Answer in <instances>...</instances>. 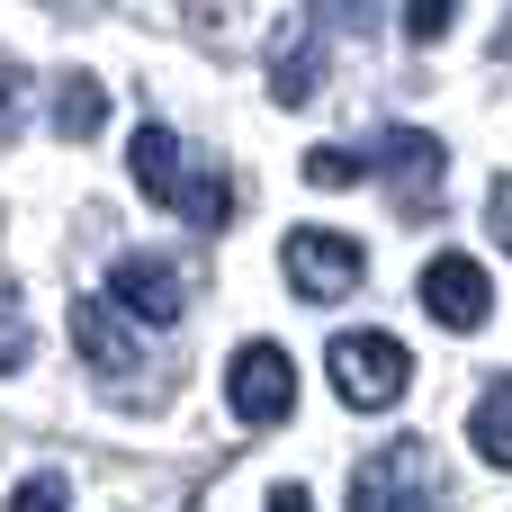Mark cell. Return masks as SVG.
Returning a JSON list of instances; mask_svg holds the SVG:
<instances>
[{"instance_id":"6da1fadb","label":"cell","mask_w":512,"mask_h":512,"mask_svg":"<svg viewBox=\"0 0 512 512\" xmlns=\"http://www.w3.org/2000/svg\"><path fill=\"white\" fill-rule=\"evenodd\" d=\"M324 369H333V396H342L351 414H387V405L414 387V360H405L396 333H333Z\"/></svg>"},{"instance_id":"7a4b0ae2","label":"cell","mask_w":512,"mask_h":512,"mask_svg":"<svg viewBox=\"0 0 512 512\" xmlns=\"http://www.w3.org/2000/svg\"><path fill=\"white\" fill-rule=\"evenodd\" d=\"M225 405H234V423H252V432L288 423V414H297V360H288L279 342H243V351L225 360Z\"/></svg>"},{"instance_id":"3957f363","label":"cell","mask_w":512,"mask_h":512,"mask_svg":"<svg viewBox=\"0 0 512 512\" xmlns=\"http://www.w3.org/2000/svg\"><path fill=\"white\" fill-rule=\"evenodd\" d=\"M279 261H288V288H297V297H315V306H342V297L369 279L360 243H351V234H333V225H297V234L279 243Z\"/></svg>"},{"instance_id":"277c9868","label":"cell","mask_w":512,"mask_h":512,"mask_svg":"<svg viewBox=\"0 0 512 512\" xmlns=\"http://www.w3.org/2000/svg\"><path fill=\"white\" fill-rule=\"evenodd\" d=\"M423 459H432L423 441H387V450H369L360 477H351V512H441V486H432Z\"/></svg>"},{"instance_id":"5b68a950","label":"cell","mask_w":512,"mask_h":512,"mask_svg":"<svg viewBox=\"0 0 512 512\" xmlns=\"http://www.w3.org/2000/svg\"><path fill=\"white\" fill-rule=\"evenodd\" d=\"M423 315H441L450 333H477V324L495 315V279H486L468 252H432V270H423Z\"/></svg>"},{"instance_id":"8992f818","label":"cell","mask_w":512,"mask_h":512,"mask_svg":"<svg viewBox=\"0 0 512 512\" xmlns=\"http://www.w3.org/2000/svg\"><path fill=\"white\" fill-rule=\"evenodd\" d=\"M108 297H117L135 324H180V315H189L180 270H171V261H153V252H126V261L108 270Z\"/></svg>"},{"instance_id":"52a82bcc","label":"cell","mask_w":512,"mask_h":512,"mask_svg":"<svg viewBox=\"0 0 512 512\" xmlns=\"http://www.w3.org/2000/svg\"><path fill=\"white\" fill-rule=\"evenodd\" d=\"M72 342H81V360H90L99 378H135V369H144V342H135V324H126L117 297H81V306H72Z\"/></svg>"},{"instance_id":"ba28073f","label":"cell","mask_w":512,"mask_h":512,"mask_svg":"<svg viewBox=\"0 0 512 512\" xmlns=\"http://www.w3.org/2000/svg\"><path fill=\"white\" fill-rule=\"evenodd\" d=\"M378 162H387V180H396V207L414 216V207H432L441 198V135H423V126H387L378 135Z\"/></svg>"},{"instance_id":"9c48e42d","label":"cell","mask_w":512,"mask_h":512,"mask_svg":"<svg viewBox=\"0 0 512 512\" xmlns=\"http://www.w3.org/2000/svg\"><path fill=\"white\" fill-rule=\"evenodd\" d=\"M126 171H135V189H144L153 207H180V180H189V162H180V135H171V126H135V144H126Z\"/></svg>"},{"instance_id":"30bf717a","label":"cell","mask_w":512,"mask_h":512,"mask_svg":"<svg viewBox=\"0 0 512 512\" xmlns=\"http://www.w3.org/2000/svg\"><path fill=\"white\" fill-rule=\"evenodd\" d=\"M468 441L486 468H512V378H486V396L468 405Z\"/></svg>"},{"instance_id":"8fae6325","label":"cell","mask_w":512,"mask_h":512,"mask_svg":"<svg viewBox=\"0 0 512 512\" xmlns=\"http://www.w3.org/2000/svg\"><path fill=\"white\" fill-rule=\"evenodd\" d=\"M315 81H324V36H315V27H297V36H288V54H279V72H270V99H279V108H306V99H315Z\"/></svg>"},{"instance_id":"7c38bea8","label":"cell","mask_w":512,"mask_h":512,"mask_svg":"<svg viewBox=\"0 0 512 512\" xmlns=\"http://www.w3.org/2000/svg\"><path fill=\"white\" fill-rule=\"evenodd\" d=\"M54 126H63L72 144H90V135L108 126V90H99V72H63V90H54Z\"/></svg>"},{"instance_id":"4fadbf2b","label":"cell","mask_w":512,"mask_h":512,"mask_svg":"<svg viewBox=\"0 0 512 512\" xmlns=\"http://www.w3.org/2000/svg\"><path fill=\"white\" fill-rule=\"evenodd\" d=\"M180 216H189L198 234H216V225L234 216V198H225V180H216V171H198V180H180Z\"/></svg>"},{"instance_id":"5bb4252c","label":"cell","mask_w":512,"mask_h":512,"mask_svg":"<svg viewBox=\"0 0 512 512\" xmlns=\"http://www.w3.org/2000/svg\"><path fill=\"white\" fill-rule=\"evenodd\" d=\"M27 351H36V342H27V324H18V288H9V270H0V378L27 369Z\"/></svg>"},{"instance_id":"9a60e30c","label":"cell","mask_w":512,"mask_h":512,"mask_svg":"<svg viewBox=\"0 0 512 512\" xmlns=\"http://www.w3.org/2000/svg\"><path fill=\"white\" fill-rule=\"evenodd\" d=\"M306 180H315V189H351V180H360V153H351V144H315V153H306Z\"/></svg>"},{"instance_id":"2e32d148","label":"cell","mask_w":512,"mask_h":512,"mask_svg":"<svg viewBox=\"0 0 512 512\" xmlns=\"http://www.w3.org/2000/svg\"><path fill=\"white\" fill-rule=\"evenodd\" d=\"M18 126H27V72L0 54V144H18Z\"/></svg>"},{"instance_id":"e0dca14e","label":"cell","mask_w":512,"mask_h":512,"mask_svg":"<svg viewBox=\"0 0 512 512\" xmlns=\"http://www.w3.org/2000/svg\"><path fill=\"white\" fill-rule=\"evenodd\" d=\"M450 9H459V0H405V36H414V45H441V36H450Z\"/></svg>"},{"instance_id":"ac0fdd59","label":"cell","mask_w":512,"mask_h":512,"mask_svg":"<svg viewBox=\"0 0 512 512\" xmlns=\"http://www.w3.org/2000/svg\"><path fill=\"white\" fill-rule=\"evenodd\" d=\"M63 504H72V495H63V477H54V468H45V477H27V486L9 495V512H63Z\"/></svg>"},{"instance_id":"d6986e66","label":"cell","mask_w":512,"mask_h":512,"mask_svg":"<svg viewBox=\"0 0 512 512\" xmlns=\"http://www.w3.org/2000/svg\"><path fill=\"white\" fill-rule=\"evenodd\" d=\"M486 225H495V243L512 252V171L495 180V189H486Z\"/></svg>"},{"instance_id":"ffe728a7","label":"cell","mask_w":512,"mask_h":512,"mask_svg":"<svg viewBox=\"0 0 512 512\" xmlns=\"http://www.w3.org/2000/svg\"><path fill=\"white\" fill-rule=\"evenodd\" d=\"M270 512H315V495H306V486H279V495H270Z\"/></svg>"},{"instance_id":"44dd1931","label":"cell","mask_w":512,"mask_h":512,"mask_svg":"<svg viewBox=\"0 0 512 512\" xmlns=\"http://www.w3.org/2000/svg\"><path fill=\"white\" fill-rule=\"evenodd\" d=\"M495 54H504V63H512V18H504V36H495Z\"/></svg>"}]
</instances>
